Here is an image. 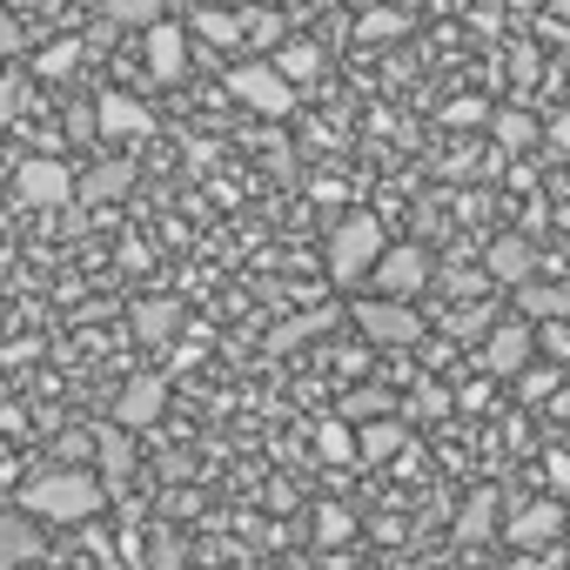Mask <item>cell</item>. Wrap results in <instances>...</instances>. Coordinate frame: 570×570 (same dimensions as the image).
<instances>
[{
    "instance_id": "6da1fadb",
    "label": "cell",
    "mask_w": 570,
    "mask_h": 570,
    "mask_svg": "<svg viewBox=\"0 0 570 570\" xmlns=\"http://www.w3.org/2000/svg\"><path fill=\"white\" fill-rule=\"evenodd\" d=\"M101 503H108V476H88L81 463L48 470L21 490V510H35L41 523H88V517H101Z\"/></svg>"
},
{
    "instance_id": "7a4b0ae2",
    "label": "cell",
    "mask_w": 570,
    "mask_h": 570,
    "mask_svg": "<svg viewBox=\"0 0 570 570\" xmlns=\"http://www.w3.org/2000/svg\"><path fill=\"white\" fill-rule=\"evenodd\" d=\"M383 248L390 242H383V222L376 215H343L330 228V282H343V289H350V282H363Z\"/></svg>"
},
{
    "instance_id": "3957f363",
    "label": "cell",
    "mask_w": 570,
    "mask_h": 570,
    "mask_svg": "<svg viewBox=\"0 0 570 570\" xmlns=\"http://www.w3.org/2000/svg\"><path fill=\"white\" fill-rule=\"evenodd\" d=\"M350 323H356L376 350H416V343H423V316H416L410 303H396V296H363V303L350 309Z\"/></svg>"
},
{
    "instance_id": "277c9868",
    "label": "cell",
    "mask_w": 570,
    "mask_h": 570,
    "mask_svg": "<svg viewBox=\"0 0 570 570\" xmlns=\"http://www.w3.org/2000/svg\"><path fill=\"white\" fill-rule=\"evenodd\" d=\"M370 282H376V296L410 303V296H423L430 282H436V262H430V248H423V242H396V248H383V255H376Z\"/></svg>"
},
{
    "instance_id": "5b68a950",
    "label": "cell",
    "mask_w": 570,
    "mask_h": 570,
    "mask_svg": "<svg viewBox=\"0 0 570 570\" xmlns=\"http://www.w3.org/2000/svg\"><path fill=\"white\" fill-rule=\"evenodd\" d=\"M228 95L235 101H248L255 115H296V81L282 75L275 61H242V68H228Z\"/></svg>"
},
{
    "instance_id": "8992f818",
    "label": "cell",
    "mask_w": 570,
    "mask_h": 570,
    "mask_svg": "<svg viewBox=\"0 0 570 570\" xmlns=\"http://www.w3.org/2000/svg\"><path fill=\"white\" fill-rule=\"evenodd\" d=\"M14 195H21L28 208H61V202L81 195V175H75L68 161H55V155H35V161H21V175H14Z\"/></svg>"
},
{
    "instance_id": "52a82bcc",
    "label": "cell",
    "mask_w": 570,
    "mask_h": 570,
    "mask_svg": "<svg viewBox=\"0 0 570 570\" xmlns=\"http://www.w3.org/2000/svg\"><path fill=\"white\" fill-rule=\"evenodd\" d=\"M530 350H537V323H530V316H503V323L483 336V370H490V376H523Z\"/></svg>"
},
{
    "instance_id": "ba28073f",
    "label": "cell",
    "mask_w": 570,
    "mask_h": 570,
    "mask_svg": "<svg viewBox=\"0 0 570 570\" xmlns=\"http://www.w3.org/2000/svg\"><path fill=\"white\" fill-rule=\"evenodd\" d=\"M168 416V376H135V383H121V396H115V423L121 430H155Z\"/></svg>"
},
{
    "instance_id": "9c48e42d",
    "label": "cell",
    "mask_w": 570,
    "mask_h": 570,
    "mask_svg": "<svg viewBox=\"0 0 570 570\" xmlns=\"http://www.w3.org/2000/svg\"><path fill=\"white\" fill-rule=\"evenodd\" d=\"M517 550H550V543H570V517H563V503H530V510H517L510 517V530H503Z\"/></svg>"
},
{
    "instance_id": "30bf717a",
    "label": "cell",
    "mask_w": 570,
    "mask_h": 570,
    "mask_svg": "<svg viewBox=\"0 0 570 570\" xmlns=\"http://www.w3.org/2000/svg\"><path fill=\"white\" fill-rule=\"evenodd\" d=\"M141 55H148V75H155V81H181V75H188V35H181L175 21H155V28L141 35Z\"/></svg>"
},
{
    "instance_id": "8fae6325",
    "label": "cell",
    "mask_w": 570,
    "mask_h": 570,
    "mask_svg": "<svg viewBox=\"0 0 570 570\" xmlns=\"http://www.w3.org/2000/svg\"><path fill=\"white\" fill-rule=\"evenodd\" d=\"M483 268H490V282H510V289H517V282L537 275V242L530 235H497L490 255H483Z\"/></svg>"
},
{
    "instance_id": "7c38bea8",
    "label": "cell",
    "mask_w": 570,
    "mask_h": 570,
    "mask_svg": "<svg viewBox=\"0 0 570 570\" xmlns=\"http://www.w3.org/2000/svg\"><path fill=\"white\" fill-rule=\"evenodd\" d=\"M95 121H101V135H115V141H135V135L155 128V115H148L135 95H121V88H108V95L95 101Z\"/></svg>"
},
{
    "instance_id": "4fadbf2b",
    "label": "cell",
    "mask_w": 570,
    "mask_h": 570,
    "mask_svg": "<svg viewBox=\"0 0 570 570\" xmlns=\"http://www.w3.org/2000/svg\"><path fill=\"white\" fill-rule=\"evenodd\" d=\"M517 316L530 323H563L570 316V282H517Z\"/></svg>"
},
{
    "instance_id": "5bb4252c",
    "label": "cell",
    "mask_w": 570,
    "mask_h": 570,
    "mask_svg": "<svg viewBox=\"0 0 570 570\" xmlns=\"http://www.w3.org/2000/svg\"><path fill=\"white\" fill-rule=\"evenodd\" d=\"M41 557V530H35V510H8L0 517V570H21Z\"/></svg>"
},
{
    "instance_id": "9a60e30c",
    "label": "cell",
    "mask_w": 570,
    "mask_h": 570,
    "mask_svg": "<svg viewBox=\"0 0 570 570\" xmlns=\"http://www.w3.org/2000/svg\"><path fill=\"white\" fill-rule=\"evenodd\" d=\"M537 135H543V121H537L530 108H497V115H490V141H497L503 155H523Z\"/></svg>"
},
{
    "instance_id": "2e32d148",
    "label": "cell",
    "mask_w": 570,
    "mask_h": 570,
    "mask_svg": "<svg viewBox=\"0 0 570 570\" xmlns=\"http://www.w3.org/2000/svg\"><path fill=\"white\" fill-rule=\"evenodd\" d=\"M95 456H101L108 490H115V483H128V476H135V430H121V423H115V430H101V436H95Z\"/></svg>"
},
{
    "instance_id": "e0dca14e",
    "label": "cell",
    "mask_w": 570,
    "mask_h": 570,
    "mask_svg": "<svg viewBox=\"0 0 570 570\" xmlns=\"http://www.w3.org/2000/svg\"><path fill=\"white\" fill-rule=\"evenodd\" d=\"M490 537H497V497H490V490H470V503L456 510V543L483 550Z\"/></svg>"
},
{
    "instance_id": "ac0fdd59",
    "label": "cell",
    "mask_w": 570,
    "mask_h": 570,
    "mask_svg": "<svg viewBox=\"0 0 570 570\" xmlns=\"http://www.w3.org/2000/svg\"><path fill=\"white\" fill-rule=\"evenodd\" d=\"M181 330V303L175 296H148V303H135V336L141 343H168Z\"/></svg>"
},
{
    "instance_id": "d6986e66",
    "label": "cell",
    "mask_w": 570,
    "mask_h": 570,
    "mask_svg": "<svg viewBox=\"0 0 570 570\" xmlns=\"http://www.w3.org/2000/svg\"><path fill=\"white\" fill-rule=\"evenodd\" d=\"M403 423L396 416H370V423H356V450H363V463H390L396 450H403Z\"/></svg>"
},
{
    "instance_id": "ffe728a7",
    "label": "cell",
    "mask_w": 570,
    "mask_h": 570,
    "mask_svg": "<svg viewBox=\"0 0 570 570\" xmlns=\"http://www.w3.org/2000/svg\"><path fill=\"white\" fill-rule=\"evenodd\" d=\"M316 456H323V463H363V450H356V423H350V416L316 423Z\"/></svg>"
},
{
    "instance_id": "44dd1931",
    "label": "cell",
    "mask_w": 570,
    "mask_h": 570,
    "mask_svg": "<svg viewBox=\"0 0 570 570\" xmlns=\"http://www.w3.org/2000/svg\"><path fill=\"white\" fill-rule=\"evenodd\" d=\"M268 61H275L282 75H289L296 88H309V81L323 75V48H316V41H282V48H275Z\"/></svg>"
},
{
    "instance_id": "7402d4cb",
    "label": "cell",
    "mask_w": 570,
    "mask_h": 570,
    "mask_svg": "<svg viewBox=\"0 0 570 570\" xmlns=\"http://www.w3.org/2000/svg\"><path fill=\"white\" fill-rule=\"evenodd\" d=\"M128 188H135V168H128V161H101V168L81 175V195H88V202H115V195H128Z\"/></svg>"
},
{
    "instance_id": "603a6c76",
    "label": "cell",
    "mask_w": 570,
    "mask_h": 570,
    "mask_svg": "<svg viewBox=\"0 0 570 570\" xmlns=\"http://www.w3.org/2000/svg\"><path fill=\"white\" fill-rule=\"evenodd\" d=\"M323 330H330V309H309V316H289V323H282V330L268 336V350H275V356H289V350H303V343H309V336H323Z\"/></svg>"
},
{
    "instance_id": "cb8c5ba5",
    "label": "cell",
    "mask_w": 570,
    "mask_h": 570,
    "mask_svg": "<svg viewBox=\"0 0 570 570\" xmlns=\"http://www.w3.org/2000/svg\"><path fill=\"white\" fill-rule=\"evenodd\" d=\"M81 55H88V41H55V48L35 55V75H41V81H68V75L81 68Z\"/></svg>"
},
{
    "instance_id": "d4e9b609",
    "label": "cell",
    "mask_w": 570,
    "mask_h": 570,
    "mask_svg": "<svg viewBox=\"0 0 570 570\" xmlns=\"http://www.w3.org/2000/svg\"><path fill=\"white\" fill-rule=\"evenodd\" d=\"M161 21V0H108V28H155Z\"/></svg>"
},
{
    "instance_id": "484cf974",
    "label": "cell",
    "mask_w": 570,
    "mask_h": 570,
    "mask_svg": "<svg viewBox=\"0 0 570 570\" xmlns=\"http://www.w3.org/2000/svg\"><path fill=\"white\" fill-rule=\"evenodd\" d=\"M396 35H410V14H396V8H370L356 21V41H396Z\"/></svg>"
},
{
    "instance_id": "4316f807",
    "label": "cell",
    "mask_w": 570,
    "mask_h": 570,
    "mask_svg": "<svg viewBox=\"0 0 570 570\" xmlns=\"http://www.w3.org/2000/svg\"><path fill=\"white\" fill-rule=\"evenodd\" d=\"M195 35H202V41H215V48H228V41H242V21H235V14H222V8H195Z\"/></svg>"
},
{
    "instance_id": "83f0119b",
    "label": "cell",
    "mask_w": 570,
    "mask_h": 570,
    "mask_svg": "<svg viewBox=\"0 0 570 570\" xmlns=\"http://www.w3.org/2000/svg\"><path fill=\"white\" fill-rule=\"evenodd\" d=\"M350 537H356V517L343 503H323L316 510V543H350Z\"/></svg>"
},
{
    "instance_id": "f1b7e54d",
    "label": "cell",
    "mask_w": 570,
    "mask_h": 570,
    "mask_svg": "<svg viewBox=\"0 0 570 570\" xmlns=\"http://www.w3.org/2000/svg\"><path fill=\"white\" fill-rule=\"evenodd\" d=\"M28 101H35L28 75H0V128H8L14 115H28Z\"/></svg>"
},
{
    "instance_id": "f546056e",
    "label": "cell",
    "mask_w": 570,
    "mask_h": 570,
    "mask_svg": "<svg viewBox=\"0 0 570 570\" xmlns=\"http://www.w3.org/2000/svg\"><path fill=\"white\" fill-rule=\"evenodd\" d=\"M390 410H396V396H390V390H356V396L343 403V416H350V423H370V416H390Z\"/></svg>"
},
{
    "instance_id": "4dcf8cb0",
    "label": "cell",
    "mask_w": 570,
    "mask_h": 570,
    "mask_svg": "<svg viewBox=\"0 0 570 570\" xmlns=\"http://www.w3.org/2000/svg\"><path fill=\"white\" fill-rule=\"evenodd\" d=\"M490 330H497V316H490V309H456V330H450V336L476 343V336H490Z\"/></svg>"
},
{
    "instance_id": "1f68e13d",
    "label": "cell",
    "mask_w": 570,
    "mask_h": 570,
    "mask_svg": "<svg viewBox=\"0 0 570 570\" xmlns=\"http://www.w3.org/2000/svg\"><path fill=\"white\" fill-rule=\"evenodd\" d=\"M21 41H28V35H21V14L0 8V55H21Z\"/></svg>"
},
{
    "instance_id": "d6a6232c",
    "label": "cell",
    "mask_w": 570,
    "mask_h": 570,
    "mask_svg": "<svg viewBox=\"0 0 570 570\" xmlns=\"http://www.w3.org/2000/svg\"><path fill=\"white\" fill-rule=\"evenodd\" d=\"M490 115H497V108H483V101H456L443 121H450V128H476V121H490Z\"/></svg>"
},
{
    "instance_id": "836d02e7",
    "label": "cell",
    "mask_w": 570,
    "mask_h": 570,
    "mask_svg": "<svg viewBox=\"0 0 570 570\" xmlns=\"http://www.w3.org/2000/svg\"><path fill=\"white\" fill-rule=\"evenodd\" d=\"M550 390H557V376H550V370H543V376H523V383H517V396H523V403H543Z\"/></svg>"
},
{
    "instance_id": "e575fe53",
    "label": "cell",
    "mask_w": 570,
    "mask_h": 570,
    "mask_svg": "<svg viewBox=\"0 0 570 570\" xmlns=\"http://www.w3.org/2000/svg\"><path fill=\"white\" fill-rule=\"evenodd\" d=\"M543 476H550L557 490H570V456H563V450H550V456H543Z\"/></svg>"
},
{
    "instance_id": "d590c367",
    "label": "cell",
    "mask_w": 570,
    "mask_h": 570,
    "mask_svg": "<svg viewBox=\"0 0 570 570\" xmlns=\"http://www.w3.org/2000/svg\"><path fill=\"white\" fill-rule=\"evenodd\" d=\"M456 403H463V410H483V403H490V383H470V390H463Z\"/></svg>"
},
{
    "instance_id": "8d00e7d4",
    "label": "cell",
    "mask_w": 570,
    "mask_h": 570,
    "mask_svg": "<svg viewBox=\"0 0 570 570\" xmlns=\"http://www.w3.org/2000/svg\"><path fill=\"white\" fill-rule=\"evenodd\" d=\"M543 343H550L557 356H570V336H563V323H543Z\"/></svg>"
},
{
    "instance_id": "74e56055",
    "label": "cell",
    "mask_w": 570,
    "mask_h": 570,
    "mask_svg": "<svg viewBox=\"0 0 570 570\" xmlns=\"http://www.w3.org/2000/svg\"><path fill=\"white\" fill-rule=\"evenodd\" d=\"M8 8H14V14H21V8H35V0H8Z\"/></svg>"
},
{
    "instance_id": "f35d334b",
    "label": "cell",
    "mask_w": 570,
    "mask_h": 570,
    "mask_svg": "<svg viewBox=\"0 0 570 570\" xmlns=\"http://www.w3.org/2000/svg\"><path fill=\"white\" fill-rule=\"evenodd\" d=\"M356 8H363V0H356Z\"/></svg>"
}]
</instances>
